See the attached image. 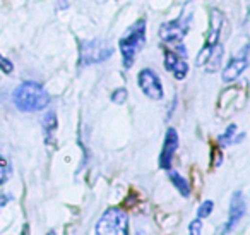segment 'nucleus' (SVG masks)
I'll list each match as a JSON object with an SVG mask.
<instances>
[{"label":"nucleus","instance_id":"f257e3e1","mask_svg":"<svg viewBox=\"0 0 250 235\" xmlns=\"http://www.w3.org/2000/svg\"><path fill=\"white\" fill-rule=\"evenodd\" d=\"M12 100L21 112H40L48 105L50 98L43 86L35 81H26L19 84L12 93Z\"/></svg>","mask_w":250,"mask_h":235},{"label":"nucleus","instance_id":"f03ea898","mask_svg":"<svg viewBox=\"0 0 250 235\" xmlns=\"http://www.w3.org/2000/svg\"><path fill=\"white\" fill-rule=\"evenodd\" d=\"M144 43H146V21L139 19L127 29V33L118 42L122 52V62H124L125 69H130L134 66L137 53L144 47Z\"/></svg>","mask_w":250,"mask_h":235},{"label":"nucleus","instance_id":"7ed1b4c3","mask_svg":"<svg viewBox=\"0 0 250 235\" xmlns=\"http://www.w3.org/2000/svg\"><path fill=\"white\" fill-rule=\"evenodd\" d=\"M94 232L100 235H125L129 232V216L122 208H108L98 220Z\"/></svg>","mask_w":250,"mask_h":235},{"label":"nucleus","instance_id":"20e7f679","mask_svg":"<svg viewBox=\"0 0 250 235\" xmlns=\"http://www.w3.org/2000/svg\"><path fill=\"white\" fill-rule=\"evenodd\" d=\"M225 24H226L225 14H223L221 11H218V9H212V11H211V19H209L208 40H206L202 50L199 52V57H197V62H195V66H199V67L206 66L209 55H211V50L214 48L218 43H221V35H223V28H225Z\"/></svg>","mask_w":250,"mask_h":235},{"label":"nucleus","instance_id":"39448f33","mask_svg":"<svg viewBox=\"0 0 250 235\" xmlns=\"http://www.w3.org/2000/svg\"><path fill=\"white\" fill-rule=\"evenodd\" d=\"M113 55V47L104 40H87L81 42L79 47V62L81 66H93L108 60Z\"/></svg>","mask_w":250,"mask_h":235},{"label":"nucleus","instance_id":"423d86ee","mask_svg":"<svg viewBox=\"0 0 250 235\" xmlns=\"http://www.w3.org/2000/svg\"><path fill=\"white\" fill-rule=\"evenodd\" d=\"M175 50H167L165 52V69L173 72L175 79L182 81L188 74V64H187V52H185L182 43H175Z\"/></svg>","mask_w":250,"mask_h":235},{"label":"nucleus","instance_id":"0eeeda50","mask_svg":"<svg viewBox=\"0 0 250 235\" xmlns=\"http://www.w3.org/2000/svg\"><path fill=\"white\" fill-rule=\"evenodd\" d=\"M188 23H190V18H178L175 21H168L163 23L160 28V38L163 40L168 45H175V43H182V40L185 38L188 31Z\"/></svg>","mask_w":250,"mask_h":235},{"label":"nucleus","instance_id":"6e6552de","mask_svg":"<svg viewBox=\"0 0 250 235\" xmlns=\"http://www.w3.org/2000/svg\"><path fill=\"white\" fill-rule=\"evenodd\" d=\"M137 83H139V88L144 94H146L149 100L160 101L163 100V84H161V79L158 77V74L151 69H143L137 76Z\"/></svg>","mask_w":250,"mask_h":235},{"label":"nucleus","instance_id":"1a4fd4ad","mask_svg":"<svg viewBox=\"0 0 250 235\" xmlns=\"http://www.w3.org/2000/svg\"><path fill=\"white\" fill-rule=\"evenodd\" d=\"M247 67H249V45L243 47L242 52H240L238 55H235L228 62V66L225 67V70H223V74H221L223 81H225V83H231V81H235Z\"/></svg>","mask_w":250,"mask_h":235},{"label":"nucleus","instance_id":"9d476101","mask_svg":"<svg viewBox=\"0 0 250 235\" xmlns=\"http://www.w3.org/2000/svg\"><path fill=\"white\" fill-rule=\"evenodd\" d=\"M177 149H178V134L173 127H168L167 134H165V142H163V148H161V155H160V168H163V170L171 168V162H173V156Z\"/></svg>","mask_w":250,"mask_h":235},{"label":"nucleus","instance_id":"9b49d317","mask_svg":"<svg viewBox=\"0 0 250 235\" xmlns=\"http://www.w3.org/2000/svg\"><path fill=\"white\" fill-rule=\"evenodd\" d=\"M245 214V199H243V194L240 190H236L231 196V201H229V214H228V221H226V227L223 230V234L229 232Z\"/></svg>","mask_w":250,"mask_h":235},{"label":"nucleus","instance_id":"f8f14e48","mask_svg":"<svg viewBox=\"0 0 250 235\" xmlns=\"http://www.w3.org/2000/svg\"><path fill=\"white\" fill-rule=\"evenodd\" d=\"M168 177H170V182L175 186V189L178 190V192L182 194L184 197H187L188 194H190V186H188V182L184 179V177L180 175L178 172H175V170H168Z\"/></svg>","mask_w":250,"mask_h":235},{"label":"nucleus","instance_id":"ddd939ff","mask_svg":"<svg viewBox=\"0 0 250 235\" xmlns=\"http://www.w3.org/2000/svg\"><path fill=\"white\" fill-rule=\"evenodd\" d=\"M43 125H45V138L46 141H53V134H55L57 131V117L53 112H50L48 115L45 117V120H43Z\"/></svg>","mask_w":250,"mask_h":235},{"label":"nucleus","instance_id":"4468645a","mask_svg":"<svg viewBox=\"0 0 250 235\" xmlns=\"http://www.w3.org/2000/svg\"><path fill=\"white\" fill-rule=\"evenodd\" d=\"M235 134H236V125L235 124L228 125L226 131L218 138V144L219 146H228V144H231V142H235L236 141Z\"/></svg>","mask_w":250,"mask_h":235},{"label":"nucleus","instance_id":"2eb2a0df","mask_svg":"<svg viewBox=\"0 0 250 235\" xmlns=\"http://www.w3.org/2000/svg\"><path fill=\"white\" fill-rule=\"evenodd\" d=\"M212 208H214V203L212 201H204V203L199 206V210H197V216L199 218H206V216H209V214L212 213Z\"/></svg>","mask_w":250,"mask_h":235},{"label":"nucleus","instance_id":"dca6fc26","mask_svg":"<svg viewBox=\"0 0 250 235\" xmlns=\"http://www.w3.org/2000/svg\"><path fill=\"white\" fill-rule=\"evenodd\" d=\"M127 96H129V93H127V90L125 88H118V90H115L113 93H111V100L115 101V103L122 105L125 100H127Z\"/></svg>","mask_w":250,"mask_h":235},{"label":"nucleus","instance_id":"f3484780","mask_svg":"<svg viewBox=\"0 0 250 235\" xmlns=\"http://www.w3.org/2000/svg\"><path fill=\"white\" fill-rule=\"evenodd\" d=\"M7 175H9V163L7 160L0 156V186L7 180Z\"/></svg>","mask_w":250,"mask_h":235},{"label":"nucleus","instance_id":"a211bd4d","mask_svg":"<svg viewBox=\"0 0 250 235\" xmlns=\"http://www.w3.org/2000/svg\"><path fill=\"white\" fill-rule=\"evenodd\" d=\"M0 70L4 74H11L12 70H14V66H12V62L9 59H5L2 53H0Z\"/></svg>","mask_w":250,"mask_h":235},{"label":"nucleus","instance_id":"6ab92c4d","mask_svg":"<svg viewBox=\"0 0 250 235\" xmlns=\"http://www.w3.org/2000/svg\"><path fill=\"white\" fill-rule=\"evenodd\" d=\"M201 230H202V221H201V218H197V220L192 221L190 227H188V234L199 235V234H201Z\"/></svg>","mask_w":250,"mask_h":235},{"label":"nucleus","instance_id":"aec40b11","mask_svg":"<svg viewBox=\"0 0 250 235\" xmlns=\"http://www.w3.org/2000/svg\"><path fill=\"white\" fill-rule=\"evenodd\" d=\"M7 201H9L7 196H0V208L5 206V204H7Z\"/></svg>","mask_w":250,"mask_h":235}]
</instances>
